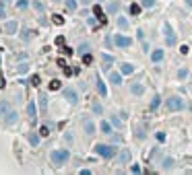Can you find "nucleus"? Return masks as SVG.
I'll list each match as a JSON object with an SVG mask.
<instances>
[{"label": "nucleus", "mask_w": 192, "mask_h": 175, "mask_svg": "<svg viewBox=\"0 0 192 175\" xmlns=\"http://www.w3.org/2000/svg\"><path fill=\"white\" fill-rule=\"evenodd\" d=\"M79 2H81V4H85V6H89V2H91V0H79Z\"/></svg>", "instance_id": "55"}, {"label": "nucleus", "mask_w": 192, "mask_h": 175, "mask_svg": "<svg viewBox=\"0 0 192 175\" xmlns=\"http://www.w3.org/2000/svg\"><path fill=\"white\" fill-rule=\"evenodd\" d=\"M39 82H41V78H39V74H33V76L29 78V84H31V86H39Z\"/></svg>", "instance_id": "37"}, {"label": "nucleus", "mask_w": 192, "mask_h": 175, "mask_svg": "<svg viewBox=\"0 0 192 175\" xmlns=\"http://www.w3.org/2000/svg\"><path fill=\"white\" fill-rule=\"evenodd\" d=\"M27 116L31 122H35V116H37V109H35V101H29L27 103Z\"/></svg>", "instance_id": "14"}, {"label": "nucleus", "mask_w": 192, "mask_h": 175, "mask_svg": "<svg viewBox=\"0 0 192 175\" xmlns=\"http://www.w3.org/2000/svg\"><path fill=\"white\" fill-rule=\"evenodd\" d=\"M95 86H97V93L101 95V97H108L110 93H108V86H105V82H103V78L97 74L95 76Z\"/></svg>", "instance_id": "6"}, {"label": "nucleus", "mask_w": 192, "mask_h": 175, "mask_svg": "<svg viewBox=\"0 0 192 175\" xmlns=\"http://www.w3.org/2000/svg\"><path fill=\"white\" fill-rule=\"evenodd\" d=\"M17 72H19V74H27V72H29V64H27V62L19 64V66H17Z\"/></svg>", "instance_id": "29"}, {"label": "nucleus", "mask_w": 192, "mask_h": 175, "mask_svg": "<svg viewBox=\"0 0 192 175\" xmlns=\"http://www.w3.org/2000/svg\"><path fill=\"white\" fill-rule=\"evenodd\" d=\"M120 72H122L124 76H130V74L134 72V66H132V64H128V62H124L122 66H120Z\"/></svg>", "instance_id": "15"}, {"label": "nucleus", "mask_w": 192, "mask_h": 175, "mask_svg": "<svg viewBox=\"0 0 192 175\" xmlns=\"http://www.w3.org/2000/svg\"><path fill=\"white\" fill-rule=\"evenodd\" d=\"M140 4L145 6V8H153L155 6V0H140Z\"/></svg>", "instance_id": "42"}, {"label": "nucleus", "mask_w": 192, "mask_h": 175, "mask_svg": "<svg viewBox=\"0 0 192 175\" xmlns=\"http://www.w3.org/2000/svg\"><path fill=\"white\" fill-rule=\"evenodd\" d=\"M39 134H41V138L50 136V126H47V124H45V126H41V128H39Z\"/></svg>", "instance_id": "38"}, {"label": "nucleus", "mask_w": 192, "mask_h": 175, "mask_svg": "<svg viewBox=\"0 0 192 175\" xmlns=\"http://www.w3.org/2000/svg\"><path fill=\"white\" fill-rule=\"evenodd\" d=\"M17 29H19V23H17V21H6V27H4V33H6V35H15Z\"/></svg>", "instance_id": "11"}, {"label": "nucleus", "mask_w": 192, "mask_h": 175, "mask_svg": "<svg viewBox=\"0 0 192 175\" xmlns=\"http://www.w3.org/2000/svg\"><path fill=\"white\" fill-rule=\"evenodd\" d=\"M116 23H118V27L122 29V31H126V29L130 27V23H128V21H126L124 17H118V21H116Z\"/></svg>", "instance_id": "26"}, {"label": "nucleus", "mask_w": 192, "mask_h": 175, "mask_svg": "<svg viewBox=\"0 0 192 175\" xmlns=\"http://www.w3.org/2000/svg\"><path fill=\"white\" fill-rule=\"evenodd\" d=\"M62 95H64V99H66L70 105H77V103H79V93L73 89V86H64V89H62Z\"/></svg>", "instance_id": "4"}, {"label": "nucleus", "mask_w": 192, "mask_h": 175, "mask_svg": "<svg viewBox=\"0 0 192 175\" xmlns=\"http://www.w3.org/2000/svg\"><path fill=\"white\" fill-rule=\"evenodd\" d=\"M122 72H110V82H114V84H120L122 82Z\"/></svg>", "instance_id": "23"}, {"label": "nucleus", "mask_w": 192, "mask_h": 175, "mask_svg": "<svg viewBox=\"0 0 192 175\" xmlns=\"http://www.w3.org/2000/svg\"><path fill=\"white\" fill-rule=\"evenodd\" d=\"M52 23H54V25H58V27H60V25H64V17H62V15H54V17H52Z\"/></svg>", "instance_id": "33"}, {"label": "nucleus", "mask_w": 192, "mask_h": 175, "mask_svg": "<svg viewBox=\"0 0 192 175\" xmlns=\"http://www.w3.org/2000/svg\"><path fill=\"white\" fill-rule=\"evenodd\" d=\"M157 140H159V142H165V134H163V132H157Z\"/></svg>", "instance_id": "51"}, {"label": "nucleus", "mask_w": 192, "mask_h": 175, "mask_svg": "<svg viewBox=\"0 0 192 175\" xmlns=\"http://www.w3.org/2000/svg\"><path fill=\"white\" fill-rule=\"evenodd\" d=\"M105 12L108 15H118L120 12V0H110L105 4Z\"/></svg>", "instance_id": "8"}, {"label": "nucleus", "mask_w": 192, "mask_h": 175, "mask_svg": "<svg viewBox=\"0 0 192 175\" xmlns=\"http://www.w3.org/2000/svg\"><path fill=\"white\" fill-rule=\"evenodd\" d=\"M58 66H60V68H66V60H64V58H58Z\"/></svg>", "instance_id": "48"}, {"label": "nucleus", "mask_w": 192, "mask_h": 175, "mask_svg": "<svg viewBox=\"0 0 192 175\" xmlns=\"http://www.w3.org/2000/svg\"><path fill=\"white\" fill-rule=\"evenodd\" d=\"M93 12H95V17H97V21H99V23H108V17H105L103 8H101L99 4H95V6H93Z\"/></svg>", "instance_id": "10"}, {"label": "nucleus", "mask_w": 192, "mask_h": 175, "mask_svg": "<svg viewBox=\"0 0 192 175\" xmlns=\"http://www.w3.org/2000/svg\"><path fill=\"white\" fill-rule=\"evenodd\" d=\"M4 2H6V4H8V2H10V0H4Z\"/></svg>", "instance_id": "58"}, {"label": "nucleus", "mask_w": 192, "mask_h": 175, "mask_svg": "<svg viewBox=\"0 0 192 175\" xmlns=\"http://www.w3.org/2000/svg\"><path fill=\"white\" fill-rule=\"evenodd\" d=\"M91 62H93V56H91V52L83 54V64H87V66H91Z\"/></svg>", "instance_id": "39"}, {"label": "nucleus", "mask_w": 192, "mask_h": 175, "mask_svg": "<svg viewBox=\"0 0 192 175\" xmlns=\"http://www.w3.org/2000/svg\"><path fill=\"white\" fill-rule=\"evenodd\" d=\"M91 111H93L95 116H103V107H101V103H99V101H93V103H91Z\"/></svg>", "instance_id": "19"}, {"label": "nucleus", "mask_w": 192, "mask_h": 175, "mask_svg": "<svg viewBox=\"0 0 192 175\" xmlns=\"http://www.w3.org/2000/svg\"><path fill=\"white\" fill-rule=\"evenodd\" d=\"M140 8H142V4H130V15L132 17H138L140 15Z\"/></svg>", "instance_id": "31"}, {"label": "nucleus", "mask_w": 192, "mask_h": 175, "mask_svg": "<svg viewBox=\"0 0 192 175\" xmlns=\"http://www.w3.org/2000/svg\"><path fill=\"white\" fill-rule=\"evenodd\" d=\"M112 41H114V39H112L110 35H105V48H112Z\"/></svg>", "instance_id": "50"}, {"label": "nucleus", "mask_w": 192, "mask_h": 175, "mask_svg": "<svg viewBox=\"0 0 192 175\" xmlns=\"http://www.w3.org/2000/svg\"><path fill=\"white\" fill-rule=\"evenodd\" d=\"M161 169H163V171L174 169V159H172V157H165V159H163V163H161Z\"/></svg>", "instance_id": "22"}, {"label": "nucleus", "mask_w": 192, "mask_h": 175, "mask_svg": "<svg viewBox=\"0 0 192 175\" xmlns=\"http://www.w3.org/2000/svg\"><path fill=\"white\" fill-rule=\"evenodd\" d=\"M33 8H35V10H37L39 15H43V10H45V6H43V4L39 2V0H33Z\"/></svg>", "instance_id": "35"}, {"label": "nucleus", "mask_w": 192, "mask_h": 175, "mask_svg": "<svg viewBox=\"0 0 192 175\" xmlns=\"http://www.w3.org/2000/svg\"><path fill=\"white\" fill-rule=\"evenodd\" d=\"M159 105H161V97H159V95H155V97H153V101H151V105H149V107H151V109H153V111H155V109H157V107H159Z\"/></svg>", "instance_id": "32"}, {"label": "nucleus", "mask_w": 192, "mask_h": 175, "mask_svg": "<svg viewBox=\"0 0 192 175\" xmlns=\"http://www.w3.org/2000/svg\"><path fill=\"white\" fill-rule=\"evenodd\" d=\"M64 4H66V8H68L70 12H75V10H77V6H79L77 0H64Z\"/></svg>", "instance_id": "28"}, {"label": "nucleus", "mask_w": 192, "mask_h": 175, "mask_svg": "<svg viewBox=\"0 0 192 175\" xmlns=\"http://www.w3.org/2000/svg\"><path fill=\"white\" fill-rule=\"evenodd\" d=\"M33 37H35V31H33V29H23V31H21V39H23V41H29V39H33Z\"/></svg>", "instance_id": "20"}, {"label": "nucleus", "mask_w": 192, "mask_h": 175, "mask_svg": "<svg viewBox=\"0 0 192 175\" xmlns=\"http://www.w3.org/2000/svg\"><path fill=\"white\" fill-rule=\"evenodd\" d=\"M188 109H190V111H192V103H190V105H188Z\"/></svg>", "instance_id": "57"}, {"label": "nucleus", "mask_w": 192, "mask_h": 175, "mask_svg": "<svg viewBox=\"0 0 192 175\" xmlns=\"http://www.w3.org/2000/svg\"><path fill=\"white\" fill-rule=\"evenodd\" d=\"M39 136H41V134H37V132H27L29 144H31V146H37V144H39Z\"/></svg>", "instance_id": "16"}, {"label": "nucleus", "mask_w": 192, "mask_h": 175, "mask_svg": "<svg viewBox=\"0 0 192 175\" xmlns=\"http://www.w3.org/2000/svg\"><path fill=\"white\" fill-rule=\"evenodd\" d=\"M0 19H6V8H4L2 2H0Z\"/></svg>", "instance_id": "46"}, {"label": "nucleus", "mask_w": 192, "mask_h": 175, "mask_svg": "<svg viewBox=\"0 0 192 175\" xmlns=\"http://www.w3.org/2000/svg\"><path fill=\"white\" fill-rule=\"evenodd\" d=\"M163 33H165V37H172L174 35V29L170 27V23H163Z\"/></svg>", "instance_id": "36"}, {"label": "nucleus", "mask_w": 192, "mask_h": 175, "mask_svg": "<svg viewBox=\"0 0 192 175\" xmlns=\"http://www.w3.org/2000/svg\"><path fill=\"white\" fill-rule=\"evenodd\" d=\"M176 35H172V37H165V43H167V46H176Z\"/></svg>", "instance_id": "44"}, {"label": "nucleus", "mask_w": 192, "mask_h": 175, "mask_svg": "<svg viewBox=\"0 0 192 175\" xmlns=\"http://www.w3.org/2000/svg\"><path fill=\"white\" fill-rule=\"evenodd\" d=\"M101 60H103V68H105V70H110V64H114V56H112V54H105V52H103Z\"/></svg>", "instance_id": "21"}, {"label": "nucleus", "mask_w": 192, "mask_h": 175, "mask_svg": "<svg viewBox=\"0 0 192 175\" xmlns=\"http://www.w3.org/2000/svg\"><path fill=\"white\" fill-rule=\"evenodd\" d=\"M62 52H64L66 56H70V54H73V48H66V46H64V48H62Z\"/></svg>", "instance_id": "52"}, {"label": "nucleus", "mask_w": 192, "mask_h": 175, "mask_svg": "<svg viewBox=\"0 0 192 175\" xmlns=\"http://www.w3.org/2000/svg\"><path fill=\"white\" fill-rule=\"evenodd\" d=\"M145 136H147V134H145V128H142V126H136V128H134V138H136V140H145Z\"/></svg>", "instance_id": "25"}, {"label": "nucleus", "mask_w": 192, "mask_h": 175, "mask_svg": "<svg viewBox=\"0 0 192 175\" xmlns=\"http://www.w3.org/2000/svg\"><path fill=\"white\" fill-rule=\"evenodd\" d=\"M37 105H39V113H45V111H47V95H45V93H39Z\"/></svg>", "instance_id": "9"}, {"label": "nucleus", "mask_w": 192, "mask_h": 175, "mask_svg": "<svg viewBox=\"0 0 192 175\" xmlns=\"http://www.w3.org/2000/svg\"><path fill=\"white\" fill-rule=\"evenodd\" d=\"M165 107L170 109V111H182V109L186 107V103H184V99H182V97L174 95V97H170V99L165 101Z\"/></svg>", "instance_id": "2"}, {"label": "nucleus", "mask_w": 192, "mask_h": 175, "mask_svg": "<svg viewBox=\"0 0 192 175\" xmlns=\"http://www.w3.org/2000/svg\"><path fill=\"white\" fill-rule=\"evenodd\" d=\"M114 43H116L118 48H130V46H132V39L126 37V35H122V33H118V35L114 37Z\"/></svg>", "instance_id": "5"}, {"label": "nucleus", "mask_w": 192, "mask_h": 175, "mask_svg": "<svg viewBox=\"0 0 192 175\" xmlns=\"http://www.w3.org/2000/svg\"><path fill=\"white\" fill-rule=\"evenodd\" d=\"M64 140L70 144V142H75V138H73V134H64Z\"/></svg>", "instance_id": "49"}, {"label": "nucleus", "mask_w": 192, "mask_h": 175, "mask_svg": "<svg viewBox=\"0 0 192 175\" xmlns=\"http://www.w3.org/2000/svg\"><path fill=\"white\" fill-rule=\"evenodd\" d=\"M130 93H132V95H136V97H140L142 93H145V84H140V82H132V84H130Z\"/></svg>", "instance_id": "12"}, {"label": "nucleus", "mask_w": 192, "mask_h": 175, "mask_svg": "<svg viewBox=\"0 0 192 175\" xmlns=\"http://www.w3.org/2000/svg\"><path fill=\"white\" fill-rule=\"evenodd\" d=\"M130 171H132V173H140L142 169H140V165H132V167H130Z\"/></svg>", "instance_id": "47"}, {"label": "nucleus", "mask_w": 192, "mask_h": 175, "mask_svg": "<svg viewBox=\"0 0 192 175\" xmlns=\"http://www.w3.org/2000/svg\"><path fill=\"white\" fill-rule=\"evenodd\" d=\"M50 159H52V163H54L56 167H62V165H66L68 159H70V150H68V148H56V150H52Z\"/></svg>", "instance_id": "1"}, {"label": "nucleus", "mask_w": 192, "mask_h": 175, "mask_svg": "<svg viewBox=\"0 0 192 175\" xmlns=\"http://www.w3.org/2000/svg\"><path fill=\"white\" fill-rule=\"evenodd\" d=\"M89 50H91V46H89V43H87V41H83V43H81V46L77 48V52H79L81 56H83V54H87Z\"/></svg>", "instance_id": "30"}, {"label": "nucleus", "mask_w": 192, "mask_h": 175, "mask_svg": "<svg viewBox=\"0 0 192 175\" xmlns=\"http://www.w3.org/2000/svg\"><path fill=\"white\" fill-rule=\"evenodd\" d=\"M8 111H10V103H8L6 99H2V101H0V118H2V116H8Z\"/></svg>", "instance_id": "17"}, {"label": "nucleus", "mask_w": 192, "mask_h": 175, "mask_svg": "<svg viewBox=\"0 0 192 175\" xmlns=\"http://www.w3.org/2000/svg\"><path fill=\"white\" fill-rule=\"evenodd\" d=\"M99 128H101V132H103V134H112V128H114V124H112V122H105V120H103V122L99 124Z\"/></svg>", "instance_id": "24"}, {"label": "nucleus", "mask_w": 192, "mask_h": 175, "mask_svg": "<svg viewBox=\"0 0 192 175\" xmlns=\"http://www.w3.org/2000/svg\"><path fill=\"white\" fill-rule=\"evenodd\" d=\"M83 130L87 136H91V134H95V124L91 120H83Z\"/></svg>", "instance_id": "13"}, {"label": "nucleus", "mask_w": 192, "mask_h": 175, "mask_svg": "<svg viewBox=\"0 0 192 175\" xmlns=\"http://www.w3.org/2000/svg\"><path fill=\"white\" fill-rule=\"evenodd\" d=\"M178 78H180V80H186V78H188V70H186V68H180V70H178Z\"/></svg>", "instance_id": "40"}, {"label": "nucleus", "mask_w": 192, "mask_h": 175, "mask_svg": "<svg viewBox=\"0 0 192 175\" xmlns=\"http://www.w3.org/2000/svg\"><path fill=\"white\" fill-rule=\"evenodd\" d=\"M95 152H97L99 157H103V159L116 157V148L112 144H95Z\"/></svg>", "instance_id": "3"}, {"label": "nucleus", "mask_w": 192, "mask_h": 175, "mask_svg": "<svg viewBox=\"0 0 192 175\" xmlns=\"http://www.w3.org/2000/svg\"><path fill=\"white\" fill-rule=\"evenodd\" d=\"M56 46H58V48H64V37H62V35L56 37Z\"/></svg>", "instance_id": "45"}, {"label": "nucleus", "mask_w": 192, "mask_h": 175, "mask_svg": "<svg viewBox=\"0 0 192 175\" xmlns=\"http://www.w3.org/2000/svg\"><path fill=\"white\" fill-rule=\"evenodd\" d=\"M188 50H190L188 46H182V48H180V54H188Z\"/></svg>", "instance_id": "53"}, {"label": "nucleus", "mask_w": 192, "mask_h": 175, "mask_svg": "<svg viewBox=\"0 0 192 175\" xmlns=\"http://www.w3.org/2000/svg\"><path fill=\"white\" fill-rule=\"evenodd\" d=\"M163 56H165V54H163V50H155V52H151V62H153V64H157V62H161V60H163Z\"/></svg>", "instance_id": "18"}, {"label": "nucleus", "mask_w": 192, "mask_h": 175, "mask_svg": "<svg viewBox=\"0 0 192 175\" xmlns=\"http://www.w3.org/2000/svg\"><path fill=\"white\" fill-rule=\"evenodd\" d=\"M27 6H29V0H17V8L23 10V8H27Z\"/></svg>", "instance_id": "41"}, {"label": "nucleus", "mask_w": 192, "mask_h": 175, "mask_svg": "<svg viewBox=\"0 0 192 175\" xmlns=\"http://www.w3.org/2000/svg\"><path fill=\"white\" fill-rule=\"evenodd\" d=\"M17 118H19V113H17V111H8V118H6V126H13V124H17Z\"/></svg>", "instance_id": "27"}, {"label": "nucleus", "mask_w": 192, "mask_h": 175, "mask_svg": "<svg viewBox=\"0 0 192 175\" xmlns=\"http://www.w3.org/2000/svg\"><path fill=\"white\" fill-rule=\"evenodd\" d=\"M128 163H130V150L122 148L118 152V165H128Z\"/></svg>", "instance_id": "7"}, {"label": "nucleus", "mask_w": 192, "mask_h": 175, "mask_svg": "<svg viewBox=\"0 0 192 175\" xmlns=\"http://www.w3.org/2000/svg\"><path fill=\"white\" fill-rule=\"evenodd\" d=\"M0 89H4V76L0 74Z\"/></svg>", "instance_id": "54"}, {"label": "nucleus", "mask_w": 192, "mask_h": 175, "mask_svg": "<svg viewBox=\"0 0 192 175\" xmlns=\"http://www.w3.org/2000/svg\"><path fill=\"white\" fill-rule=\"evenodd\" d=\"M186 6H190V8H192V0H186Z\"/></svg>", "instance_id": "56"}, {"label": "nucleus", "mask_w": 192, "mask_h": 175, "mask_svg": "<svg viewBox=\"0 0 192 175\" xmlns=\"http://www.w3.org/2000/svg\"><path fill=\"white\" fill-rule=\"evenodd\" d=\"M112 124H114V128H122V120H120L118 116H114V118H112Z\"/></svg>", "instance_id": "43"}, {"label": "nucleus", "mask_w": 192, "mask_h": 175, "mask_svg": "<svg viewBox=\"0 0 192 175\" xmlns=\"http://www.w3.org/2000/svg\"><path fill=\"white\" fill-rule=\"evenodd\" d=\"M58 89H62V82H60L58 78H54V80L50 82V91H58Z\"/></svg>", "instance_id": "34"}]
</instances>
